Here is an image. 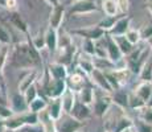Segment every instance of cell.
<instances>
[{
	"mask_svg": "<svg viewBox=\"0 0 152 132\" xmlns=\"http://www.w3.org/2000/svg\"><path fill=\"white\" fill-rule=\"evenodd\" d=\"M11 65L16 69H37L36 63H34L33 58L31 55V50H29L28 42H17L13 46L12 50V57H11Z\"/></svg>",
	"mask_w": 152,
	"mask_h": 132,
	"instance_id": "6da1fadb",
	"label": "cell"
},
{
	"mask_svg": "<svg viewBox=\"0 0 152 132\" xmlns=\"http://www.w3.org/2000/svg\"><path fill=\"white\" fill-rule=\"evenodd\" d=\"M11 108L15 114H23V112H27L29 110V106L27 103L24 98V94L21 93H15L12 96H11Z\"/></svg>",
	"mask_w": 152,
	"mask_h": 132,
	"instance_id": "8fae6325",
	"label": "cell"
},
{
	"mask_svg": "<svg viewBox=\"0 0 152 132\" xmlns=\"http://www.w3.org/2000/svg\"><path fill=\"white\" fill-rule=\"evenodd\" d=\"M74 54H75V48L73 44L65 46V48H61V53L57 58V62H61V63H64V65L69 66L70 63H72L73 58H74Z\"/></svg>",
	"mask_w": 152,
	"mask_h": 132,
	"instance_id": "603a6c76",
	"label": "cell"
},
{
	"mask_svg": "<svg viewBox=\"0 0 152 132\" xmlns=\"http://www.w3.org/2000/svg\"><path fill=\"white\" fill-rule=\"evenodd\" d=\"M75 1H80V0H69V3H75Z\"/></svg>",
	"mask_w": 152,
	"mask_h": 132,
	"instance_id": "11a10c76",
	"label": "cell"
},
{
	"mask_svg": "<svg viewBox=\"0 0 152 132\" xmlns=\"http://www.w3.org/2000/svg\"><path fill=\"white\" fill-rule=\"evenodd\" d=\"M91 60H93V63H94L95 69H99V70H102V71H110V70L115 69V63H114L109 57H98V55H93Z\"/></svg>",
	"mask_w": 152,
	"mask_h": 132,
	"instance_id": "7402d4cb",
	"label": "cell"
},
{
	"mask_svg": "<svg viewBox=\"0 0 152 132\" xmlns=\"http://www.w3.org/2000/svg\"><path fill=\"white\" fill-rule=\"evenodd\" d=\"M145 106H150V107H152V93H151L150 98H148V101L145 102Z\"/></svg>",
	"mask_w": 152,
	"mask_h": 132,
	"instance_id": "f907efd6",
	"label": "cell"
},
{
	"mask_svg": "<svg viewBox=\"0 0 152 132\" xmlns=\"http://www.w3.org/2000/svg\"><path fill=\"white\" fill-rule=\"evenodd\" d=\"M39 123L42 127L44 132H58V128L56 125V120L50 118L46 108L39 112Z\"/></svg>",
	"mask_w": 152,
	"mask_h": 132,
	"instance_id": "5bb4252c",
	"label": "cell"
},
{
	"mask_svg": "<svg viewBox=\"0 0 152 132\" xmlns=\"http://www.w3.org/2000/svg\"><path fill=\"white\" fill-rule=\"evenodd\" d=\"M131 17L130 16H123L122 15L121 17H119L118 20H116V23L114 24V26L110 29L109 32H106V33H109L110 36L115 37V36H123V34L127 33V31L131 28Z\"/></svg>",
	"mask_w": 152,
	"mask_h": 132,
	"instance_id": "9c48e42d",
	"label": "cell"
},
{
	"mask_svg": "<svg viewBox=\"0 0 152 132\" xmlns=\"http://www.w3.org/2000/svg\"><path fill=\"white\" fill-rule=\"evenodd\" d=\"M31 40L33 42V45L36 46V49H39L40 52H41V49L45 48V37H44V34H39V36L33 37Z\"/></svg>",
	"mask_w": 152,
	"mask_h": 132,
	"instance_id": "b9f144b4",
	"label": "cell"
},
{
	"mask_svg": "<svg viewBox=\"0 0 152 132\" xmlns=\"http://www.w3.org/2000/svg\"><path fill=\"white\" fill-rule=\"evenodd\" d=\"M110 96L113 104L118 106L119 108H128V91L124 87H119V89L114 90Z\"/></svg>",
	"mask_w": 152,
	"mask_h": 132,
	"instance_id": "4fadbf2b",
	"label": "cell"
},
{
	"mask_svg": "<svg viewBox=\"0 0 152 132\" xmlns=\"http://www.w3.org/2000/svg\"><path fill=\"white\" fill-rule=\"evenodd\" d=\"M12 115H15V112L12 111V108L10 107V104H1L0 103V118L7 119Z\"/></svg>",
	"mask_w": 152,
	"mask_h": 132,
	"instance_id": "ab89813d",
	"label": "cell"
},
{
	"mask_svg": "<svg viewBox=\"0 0 152 132\" xmlns=\"http://www.w3.org/2000/svg\"><path fill=\"white\" fill-rule=\"evenodd\" d=\"M104 44H106L107 57H109L114 63H116L118 61H121L122 58L124 57V55L122 54V52H121V49H119L115 39H114L113 36H110L109 33L104 34Z\"/></svg>",
	"mask_w": 152,
	"mask_h": 132,
	"instance_id": "5b68a950",
	"label": "cell"
},
{
	"mask_svg": "<svg viewBox=\"0 0 152 132\" xmlns=\"http://www.w3.org/2000/svg\"><path fill=\"white\" fill-rule=\"evenodd\" d=\"M44 37H45V48L48 49L50 53L57 50V42H58L57 29L52 28V26H48V29H46Z\"/></svg>",
	"mask_w": 152,
	"mask_h": 132,
	"instance_id": "ac0fdd59",
	"label": "cell"
},
{
	"mask_svg": "<svg viewBox=\"0 0 152 132\" xmlns=\"http://www.w3.org/2000/svg\"><path fill=\"white\" fill-rule=\"evenodd\" d=\"M147 9H148V12H150L152 15V0H150V1H147Z\"/></svg>",
	"mask_w": 152,
	"mask_h": 132,
	"instance_id": "681fc988",
	"label": "cell"
},
{
	"mask_svg": "<svg viewBox=\"0 0 152 132\" xmlns=\"http://www.w3.org/2000/svg\"><path fill=\"white\" fill-rule=\"evenodd\" d=\"M8 20H10V23L17 29V31H20L21 33H24L25 36L29 33L28 24L25 23V20L23 19V16L20 15V12H17V11H10Z\"/></svg>",
	"mask_w": 152,
	"mask_h": 132,
	"instance_id": "9a60e30c",
	"label": "cell"
},
{
	"mask_svg": "<svg viewBox=\"0 0 152 132\" xmlns=\"http://www.w3.org/2000/svg\"><path fill=\"white\" fill-rule=\"evenodd\" d=\"M64 17H65V7L64 5L58 4L52 7V12L49 15V26L58 31L64 21Z\"/></svg>",
	"mask_w": 152,
	"mask_h": 132,
	"instance_id": "30bf717a",
	"label": "cell"
},
{
	"mask_svg": "<svg viewBox=\"0 0 152 132\" xmlns=\"http://www.w3.org/2000/svg\"><path fill=\"white\" fill-rule=\"evenodd\" d=\"M118 1V7H119V12L121 13H126L128 11V0H116Z\"/></svg>",
	"mask_w": 152,
	"mask_h": 132,
	"instance_id": "f6af8a7d",
	"label": "cell"
},
{
	"mask_svg": "<svg viewBox=\"0 0 152 132\" xmlns=\"http://www.w3.org/2000/svg\"><path fill=\"white\" fill-rule=\"evenodd\" d=\"M4 8H7L8 11H16V8H17V0H5Z\"/></svg>",
	"mask_w": 152,
	"mask_h": 132,
	"instance_id": "bcb514c9",
	"label": "cell"
},
{
	"mask_svg": "<svg viewBox=\"0 0 152 132\" xmlns=\"http://www.w3.org/2000/svg\"><path fill=\"white\" fill-rule=\"evenodd\" d=\"M151 55H152V48H151Z\"/></svg>",
	"mask_w": 152,
	"mask_h": 132,
	"instance_id": "6f0895ef",
	"label": "cell"
},
{
	"mask_svg": "<svg viewBox=\"0 0 152 132\" xmlns=\"http://www.w3.org/2000/svg\"><path fill=\"white\" fill-rule=\"evenodd\" d=\"M139 112H140L139 114L140 119L152 124V107H150V106H144L143 108H140L139 110Z\"/></svg>",
	"mask_w": 152,
	"mask_h": 132,
	"instance_id": "8d00e7d4",
	"label": "cell"
},
{
	"mask_svg": "<svg viewBox=\"0 0 152 132\" xmlns=\"http://www.w3.org/2000/svg\"><path fill=\"white\" fill-rule=\"evenodd\" d=\"M7 58H8V46L4 45L1 48V50H0V71H3V67L7 62Z\"/></svg>",
	"mask_w": 152,
	"mask_h": 132,
	"instance_id": "ee69618b",
	"label": "cell"
},
{
	"mask_svg": "<svg viewBox=\"0 0 152 132\" xmlns=\"http://www.w3.org/2000/svg\"><path fill=\"white\" fill-rule=\"evenodd\" d=\"M122 15H123V13H122ZM122 15H116V16H107V15H106V16H104L103 19H102L101 21L97 24V26H99L101 29H103L104 32H109L110 29L114 26V24L116 23V20H118Z\"/></svg>",
	"mask_w": 152,
	"mask_h": 132,
	"instance_id": "4dcf8cb0",
	"label": "cell"
},
{
	"mask_svg": "<svg viewBox=\"0 0 152 132\" xmlns=\"http://www.w3.org/2000/svg\"><path fill=\"white\" fill-rule=\"evenodd\" d=\"M17 132H44L42 127L40 125V123L37 124H28V125H23L21 128H19Z\"/></svg>",
	"mask_w": 152,
	"mask_h": 132,
	"instance_id": "f35d334b",
	"label": "cell"
},
{
	"mask_svg": "<svg viewBox=\"0 0 152 132\" xmlns=\"http://www.w3.org/2000/svg\"><path fill=\"white\" fill-rule=\"evenodd\" d=\"M126 37H127V40L130 41L132 45H138V44L142 41V39H140V32L136 31V29H128L127 33L124 34Z\"/></svg>",
	"mask_w": 152,
	"mask_h": 132,
	"instance_id": "d590c367",
	"label": "cell"
},
{
	"mask_svg": "<svg viewBox=\"0 0 152 132\" xmlns=\"http://www.w3.org/2000/svg\"><path fill=\"white\" fill-rule=\"evenodd\" d=\"M37 74H39V70L37 69H31L29 71H27V74L23 75V78L19 82V93H24L31 85L36 83L37 81Z\"/></svg>",
	"mask_w": 152,
	"mask_h": 132,
	"instance_id": "e0dca14e",
	"label": "cell"
},
{
	"mask_svg": "<svg viewBox=\"0 0 152 132\" xmlns=\"http://www.w3.org/2000/svg\"><path fill=\"white\" fill-rule=\"evenodd\" d=\"M48 4H50L52 7H54V5H58L60 4V0H45Z\"/></svg>",
	"mask_w": 152,
	"mask_h": 132,
	"instance_id": "7dc6e473",
	"label": "cell"
},
{
	"mask_svg": "<svg viewBox=\"0 0 152 132\" xmlns=\"http://www.w3.org/2000/svg\"><path fill=\"white\" fill-rule=\"evenodd\" d=\"M90 78H91V82L98 87L99 90H102L103 93H107V94H111L113 93V87L110 86L109 81H107L106 75H104V71L99 69H95L90 73Z\"/></svg>",
	"mask_w": 152,
	"mask_h": 132,
	"instance_id": "ba28073f",
	"label": "cell"
},
{
	"mask_svg": "<svg viewBox=\"0 0 152 132\" xmlns=\"http://www.w3.org/2000/svg\"><path fill=\"white\" fill-rule=\"evenodd\" d=\"M46 107H48V99L42 98V96H40V95L29 103V111L36 112V114H39L40 111L45 110Z\"/></svg>",
	"mask_w": 152,
	"mask_h": 132,
	"instance_id": "f546056e",
	"label": "cell"
},
{
	"mask_svg": "<svg viewBox=\"0 0 152 132\" xmlns=\"http://www.w3.org/2000/svg\"><path fill=\"white\" fill-rule=\"evenodd\" d=\"M104 132H113V131H104Z\"/></svg>",
	"mask_w": 152,
	"mask_h": 132,
	"instance_id": "9f6ffc18",
	"label": "cell"
},
{
	"mask_svg": "<svg viewBox=\"0 0 152 132\" xmlns=\"http://www.w3.org/2000/svg\"><path fill=\"white\" fill-rule=\"evenodd\" d=\"M99 11L97 3L94 0H80V1L72 3V7L69 8L68 13L70 16L74 15H87V13H93Z\"/></svg>",
	"mask_w": 152,
	"mask_h": 132,
	"instance_id": "7a4b0ae2",
	"label": "cell"
},
{
	"mask_svg": "<svg viewBox=\"0 0 152 132\" xmlns=\"http://www.w3.org/2000/svg\"><path fill=\"white\" fill-rule=\"evenodd\" d=\"M102 9L107 16H116V15L121 13L116 0H103L102 1Z\"/></svg>",
	"mask_w": 152,
	"mask_h": 132,
	"instance_id": "4316f807",
	"label": "cell"
},
{
	"mask_svg": "<svg viewBox=\"0 0 152 132\" xmlns=\"http://www.w3.org/2000/svg\"><path fill=\"white\" fill-rule=\"evenodd\" d=\"M134 130H135V132H152V124L139 118L138 120L134 122Z\"/></svg>",
	"mask_w": 152,
	"mask_h": 132,
	"instance_id": "e575fe53",
	"label": "cell"
},
{
	"mask_svg": "<svg viewBox=\"0 0 152 132\" xmlns=\"http://www.w3.org/2000/svg\"><path fill=\"white\" fill-rule=\"evenodd\" d=\"M61 101H62V110L65 114H70L73 106H74L75 101H77V96H75V93L73 90H70L66 87V90L64 91V94L61 95Z\"/></svg>",
	"mask_w": 152,
	"mask_h": 132,
	"instance_id": "ffe728a7",
	"label": "cell"
},
{
	"mask_svg": "<svg viewBox=\"0 0 152 132\" xmlns=\"http://www.w3.org/2000/svg\"><path fill=\"white\" fill-rule=\"evenodd\" d=\"M139 77L142 81H152V55L148 57V60L143 65L139 73Z\"/></svg>",
	"mask_w": 152,
	"mask_h": 132,
	"instance_id": "1f68e13d",
	"label": "cell"
},
{
	"mask_svg": "<svg viewBox=\"0 0 152 132\" xmlns=\"http://www.w3.org/2000/svg\"><path fill=\"white\" fill-rule=\"evenodd\" d=\"M80 94V101L82 103L87 104V106H91L93 102H94V98H95V91H94V87L91 86V83H86L82 89L78 91Z\"/></svg>",
	"mask_w": 152,
	"mask_h": 132,
	"instance_id": "44dd1931",
	"label": "cell"
},
{
	"mask_svg": "<svg viewBox=\"0 0 152 132\" xmlns=\"http://www.w3.org/2000/svg\"><path fill=\"white\" fill-rule=\"evenodd\" d=\"M114 39H115L116 44H118L119 49H121V52H122V54L123 55L130 54V53L134 50V48H135V45H132V44L127 40V37H126L124 34L123 36H115Z\"/></svg>",
	"mask_w": 152,
	"mask_h": 132,
	"instance_id": "484cf974",
	"label": "cell"
},
{
	"mask_svg": "<svg viewBox=\"0 0 152 132\" xmlns=\"http://www.w3.org/2000/svg\"><path fill=\"white\" fill-rule=\"evenodd\" d=\"M23 94H24V98H25V101H27V103L29 106V103H31L33 99H36L37 96H39V87H37L36 83H33V85H31V86H29Z\"/></svg>",
	"mask_w": 152,
	"mask_h": 132,
	"instance_id": "d6a6232c",
	"label": "cell"
},
{
	"mask_svg": "<svg viewBox=\"0 0 152 132\" xmlns=\"http://www.w3.org/2000/svg\"><path fill=\"white\" fill-rule=\"evenodd\" d=\"M52 102L48 103V107H46V111L48 114L50 115L52 119H54L56 122L61 119V115H62V101H61V96L60 98H54L50 99Z\"/></svg>",
	"mask_w": 152,
	"mask_h": 132,
	"instance_id": "d6986e66",
	"label": "cell"
},
{
	"mask_svg": "<svg viewBox=\"0 0 152 132\" xmlns=\"http://www.w3.org/2000/svg\"><path fill=\"white\" fill-rule=\"evenodd\" d=\"M136 93V95H139L144 102L148 101L151 93H152V81H142L136 86V89L134 90Z\"/></svg>",
	"mask_w": 152,
	"mask_h": 132,
	"instance_id": "cb8c5ba5",
	"label": "cell"
},
{
	"mask_svg": "<svg viewBox=\"0 0 152 132\" xmlns=\"http://www.w3.org/2000/svg\"><path fill=\"white\" fill-rule=\"evenodd\" d=\"M139 32H140V39H142L143 41H147L152 36V24L145 25L144 28H143L142 31H139Z\"/></svg>",
	"mask_w": 152,
	"mask_h": 132,
	"instance_id": "7bdbcfd3",
	"label": "cell"
},
{
	"mask_svg": "<svg viewBox=\"0 0 152 132\" xmlns=\"http://www.w3.org/2000/svg\"><path fill=\"white\" fill-rule=\"evenodd\" d=\"M48 71L50 74V77L53 79H66L69 75L68 73V66L64 65L61 62H53V63H49L48 66Z\"/></svg>",
	"mask_w": 152,
	"mask_h": 132,
	"instance_id": "2e32d148",
	"label": "cell"
},
{
	"mask_svg": "<svg viewBox=\"0 0 152 132\" xmlns=\"http://www.w3.org/2000/svg\"><path fill=\"white\" fill-rule=\"evenodd\" d=\"M132 127H134V120L131 118H128V116L123 115L116 120L113 132H124V131H127L128 128H132Z\"/></svg>",
	"mask_w": 152,
	"mask_h": 132,
	"instance_id": "83f0119b",
	"label": "cell"
},
{
	"mask_svg": "<svg viewBox=\"0 0 152 132\" xmlns=\"http://www.w3.org/2000/svg\"><path fill=\"white\" fill-rule=\"evenodd\" d=\"M82 52L87 55H94L95 54V41L90 39H82Z\"/></svg>",
	"mask_w": 152,
	"mask_h": 132,
	"instance_id": "836d02e7",
	"label": "cell"
},
{
	"mask_svg": "<svg viewBox=\"0 0 152 132\" xmlns=\"http://www.w3.org/2000/svg\"><path fill=\"white\" fill-rule=\"evenodd\" d=\"M5 130V125H4V119L0 118V132H4Z\"/></svg>",
	"mask_w": 152,
	"mask_h": 132,
	"instance_id": "c3c4849f",
	"label": "cell"
},
{
	"mask_svg": "<svg viewBox=\"0 0 152 132\" xmlns=\"http://www.w3.org/2000/svg\"><path fill=\"white\" fill-rule=\"evenodd\" d=\"M83 127V122L74 119L72 115L66 116L65 119H62L60 127H58V132H78L81 128Z\"/></svg>",
	"mask_w": 152,
	"mask_h": 132,
	"instance_id": "7c38bea8",
	"label": "cell"
},
{
	"mask_svg": "<svg viewBox=\"0 0 152 132\" xmlns=\"http://www.w3.org/2000/svg\"><path fill=\"white\" fill-rule=\"evenodd\" d=\"M144 106H145V102L143 101L139 95H136L135 91L128 93V108L139 111L140 108H143Z\"/></svg>",
	"mask_w": 152,
	"mask_h": 132,
	"instance_id": "f1b7e54d",
	"label": "cell"
},
{
	"mask_svg": "<svg viewBox=\"0 0 152 132\" xmlns=\"http://www.w3.org/2000/svg\"><path fill=\"white\" fill-rule=\"evenodd\" d=\"M77 65H78V69L81 71H83L86 75H90V73L94 70V63H93V60H91V55H81L77 61Z\"/></svg>",
	"mask_w": 152,
	"mask_h": 132,
	"instance_id": "d4e9b609",
	"label": "cell"
},
{
	"mask_svg": "<svg viewBox=\"0 0 152 132\" xmlns=\"http://www.w3.org/2000/svg\"><path fill=\"white\" fill-rule=\"evenodd\" d=\"M86 83H89V81H87V78H86V74H85L83 71H81L78 67L75 71L69 74L68 78H66V86H68V89L73 90L74 93H78Z\"/></svg>",
	"mask_w": 152,
	"mask_h": 132,
	"instance_id": "277c9868",
	"label": "cell"
},
{
	"mask_svg": "<svg viewBox=\"0 0 152 132\" xmlns=\"http://www.w3.org/2000/svg\"><path fill=\"white\" fill-rule=\"evenodd\" d=\"M4 4H5V0H0V5H1V7H4Z\"/></svg>",
	"mask_w": 152,
	"mask_h": 132,
	"instance_id": "db71d44e",
	"label": "cell"
},
{
	"mask_svg": "<svg viewBox=\"0 0 152 132\" xmlns=\"http://www.w3.org/2000/svg\"><path fill=\"white\" fill-rule=\"evenodd\" d=\"M70 44H73V41H72V37L69 36V34H66V33H64L62 36H58V42H57V49L58 48H65V46H68L70 45Z\"/></svg>",
	"mask_w": 152,
	"mask_h": 132,
	"instance_id": "60d3db41",
	"label": "cell"
},
{
	"mask_svg": "<svg viewBox=\"0 0 152 132\" xmlns=\"http://www.w3.org/2000/svg\"><path fill=\"white\" fill-rule=\"evenodd\" d=\"M69 115H72L73 118L80 120V122H85V120L90 119L93 116V110L90 108V106L82 103V102L78 99V101H75V103L73 106Z\"/></svg>",
	"mask_w": 152,
	"mask_h": 132,
	"instance_id": "52a82bcc",
	"label": "cell"
},
{
	"mask_svg": "<svg viewBox=\"0 0 152 132\" xmlns=\"http://www.w3.org/2000/svg\"><path fill=\"white\" fill-rule=\"evenodd\" d=\"M70 33H72V36H78L81 39H90L93 41H98L106 34V32L103 29H101L99 26L94 25V26H82V28L73 29Z\"/></svg>",
	"mask_w": 152,
	"mask_h": 132,
	"instance_id": "3957f363",
	"label": "cell"
},
{
	"mask_svg": "<svg viewBox=\"0 0 152 132\" xmlns=\"http://www.w3.org/2000/svg\"><path fill=\"white\" fill-rule=\"evenodd\" d=\"M0 44L3 45H10L11 44V34L5 26L0 25Z\"/></svg>",
	"mask_w": 152,
	"mask_h": 132,
	"instance_id": "74e56055",
	"label": "cell"
},
{
	"mask_svg": "<svg viewBox=\"0 0 152 132\" xmlns=\"http://www.w3.org/2000/svg\"><path fill=\"white\" fill-rule=\"evenodd\" d=\"M145 42H147L148 45H150V48H152V36H151V37H150V39H148L147 41H145Z\"/></svg>",
	"mask_w": 152,
	"mask_h": 132,
	"instance_id": "816d5d0a",
	"label": "cell"
},
{
	"mask_svg": "<svg viewBox=\"0 0 152 132\" xmlns=\"http://www.w3.org/2000/svg\"><path fill=\"white\" fill-rule=\"evenodd\" d=\"M4 132H17L16 130H10V128H5Z\"/></svg>",
	"mask_w": 152,
	"mask_h": 132,
	"instance_id": "f5cc1de1",
	"label": "cell"
},
{
	"mask_svg": "<svg viewBox=\"0 0 152 132\" xmlns=\"http://www.w3.org/2000/svg\"><path fill=\"white\" fill-rule=\"evenodd\" d=\"M94 107H93V114L98 118H103L107 114V111L110 110L111 104H113V101H111L110 95H102V96H97L94 98V102H93Z\"/></svg>",
	"mask_w": 152,
	"mask_h": 132,
	"instance_id": "8992f818",
	"label": "cell"
}]
</instances>
